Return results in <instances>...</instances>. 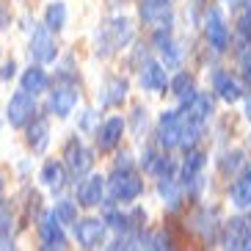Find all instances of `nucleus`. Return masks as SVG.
<instances>
[{
  "instance_id": "obj_1",
  "label": "nucleus",
  "mask_w": 251,
  "mask_h": 251,
  "mask_svg": "<svg viewBox=\"0 0 251 251\" xmlns=\"http://www.w3.org/2000/svg\"><path fill=\"white\" fill-rule=\"evenodd\" d=\"M144 193V179L135 174V169H113L111 179H108V196L111 201L119 204H130Z\"/></svg>"
},
{
  "instance_id": "obj_2",
  "label": "nucleus",
  "mask_w": 251,
  "mask_h": 251,
  "mask_svg": "<svg viewBox=\"0 0 251 251\" xmlns=\"http://www.w3.org/2000/svg\"><path fill=\"white\" fill-rule=\"evenodd\" d=\"M80 100V91H77V83L75 80H61L55 83V89L47 97V111L58 119H67L75 111V105Z\"/></svg>"
},
{
  "instance_id": "obj_3",
  "label": "nucleus",
  "mask_w": 251,
  "mask_h": 251,
  "mask_svg": "<svg viewBox=\"0 0 251 251\" xmlns=\"http://www.w3.org/2000/svg\"><path fill=\"white\" fill-rule=\"evenodd\" d=\"M64 166L72 177H86L94 166V152H91L80 138H69L67 147H64Z\"/></svg>"
},
{
  "instance_id": "obj_4",
  "label": "nucleus",
  "mask_w": 251,
  "mask_h": 251,
  "mask_svg": "<svg viewBox=\"0 0 251 251\" xmlns=\"http://www.w3.org/2000/svg\"><path fill=\"white\" fill-rule=\"evenodd\" d=\"M204 163H207V155L201 149H196V147L188 149V155L182 160V169H179V177H182V188H188L191 193H199L204 188V177H201Z\"/></svg>"
},
{
  "instance_id": "obj_5",
  "label": "nucleus",
  "mask_w": 251,
  "mask_h": 251,
  "mask_svg": "<svg viewBox=\"0 0 251 251\" xmlns=\"http://www.w3.org/2000/svg\"><path fill=\"white\" fill-rule=\"evenodd\" d=\"M138 14L144 20V25H149L152 30L171 28V23H174V6H171V0H141Z\"/></svg>"
},
{
  "instance_id": "obj_6",
  "label": "nucleus",
  "mask_w": 251,
  "mask_h": 251,
  "mask_svg": "<svg viewBox=\"0 0 251 251\" xmlns=\"http://www.w3.org/2000/svg\"><path fill=\"white\" fill-rule=\"evenodd\" d=\"M204 36L215 52H224L229 47V25L224 20V11L218 6L204 11Z\"/></svg>"
},
{
  "instance_id": "obj_7",
  "label": "nucleus",
  "mask_w": 251,
  "mask_h": 251,
  "mask_svg": "<svg viewBox=\"0 0 251 251\" xmlns=\"http://www.w3.org/2000/svg\"><path fill=\"white\" fill-rule=\"evenodd\" d=\"M133 42V25H130V20H125V17H116V20H111V23L105 25V33H102V50H97L100 55H111L113 50H119V47H127Z\"/></svg>"
},
{
  "instance_id": "obj_8",
  "label": "nucleus",
  "mask_w": 251,
  "mask_h": 251,
  "mask_svg": "<svg viewBox=\"0 0 251 251\" xmlns=\"http://www.w3.org/2000/svg\"><path fill=\"white\" fill-rule=\"evenodd\" d=\"M33 116H36V97L28 94V91H17V94L8 100V108H6L8 125L11 127H25Z\"/></svg>"
},
{
  "instance_id": "obj_9",
  "label": "nucleus",
  "mask_w": 251,
  "mask_h": 251,
  "mask_svg": "<svg viewBox=\"0 0 251 251\" xmlns=\"http://www.w3.org/2000/svg\"><path fill=\"white\" fill-rule=\"evenodd\" d=\"M179 133H182V113L163 111L157 119V147L166 149V152L179 147Z\"/></svg>"
},
{
  "instance_id": "obj_10",
  "label": "nucleus",
  "mask_w": 251,
  "mask_h": 251,
  "mask_svg": "<svg viewBox=\"0 0 251 251\" xmlns=\"http://www.w3.org/2000/svg\"><path fill=\"white\" fill-rule=\"evenodd\" d=\"M39 240H42V249H67V235H64V224L50 213L39 215Z\"/></svg>"
},
{
  "instance_id": "obj_11",
  "label": "nucleus",
  "mask_w": 251,
  "mask_h": 251,
  "mask_svg": "<svg viewBox=\"0 0 251 251\" xmlns=\"http://www.w3.org/2000/svg\"><path fill=\"white\" fill-rule=\"evenodd\" d=\"M30 61H36V64H50L55 61L58 50H55V39H52V30H47L45 25H39L33 28V36H30Z\"/></svg>"
},
{
  "instance_id": "obj_12",
  "label": "nucleus",
  "mask_w": 251,
  "mask_h": 251,
  "mask_svg": "<svg viewBox=\"0 0 251 251\" xmlns=\"http://www.w3.org/2000/svg\"><path fill=\"white\" fill-rule=\"evenodd\" d=\"M105 221L102 218H80V221L72 224L75 240L83 246V249H97V246L105 240Z\"/></svg>"
},
{
  "instance_id": "obj_13",
  "label": "nucleus",
  "mask_w": 251,
  "mask_h": 251,
  "mask_svg": "<svg viewBox=\"0 0 251 251\" xmlns=\"http://www.w3.org/2000/svg\"><path fill=\"white\" fill-rule=\"evenodd\" d=\"M127 122L122 116H111L105 119L102 125L94 130V141H97V149L100 152H111V149L119 147V141H122V133H125Z\"/></svg>"
},
{
  "instance_id": "obj_14",
  "label": "nucleus",
  "mask_w": 251,
  "mask_h": 251,
  "mask_svg": "<svg viewBox=\"0 0 251 251\" xmlns=\"http://www.w3.org/2000/svg\"><path fill=\"white\" fill-rule=\"evenodd\" d=\"M105 199V177H100V174H86V177H80V185H77V204L80 207H97L102 204Z\"/></svg>"
},
{
  "instance_id": "obj_15",
  "label": "nucleus",
  "mask_w": 251,
  "mask_h": 251,
  "mask_svg": "<svg viewBox=\"0 0 251 251\" xmlns=\"http://www.w3.org/2000/svg\"><path fill=\"white\" fill-rule=\"evenodd\" d=\"M210 83H213V91L218 97H221L224 102H237L240 97H243V86H240V80L237 77H232V72H226V69H213V77H210Z\"/></svg>"
},
{
  "instance_id": "obj_16",
  "label": "nucleus",
  "mask_w": 251,
  "mask_h": 251,
  "mask_svg": "<svg viewBox=\"0 0 251 251\" xmlns=\"http://www.w3.org/2000/svg\"><path fill=\"white\" fill-rule=\"evenodd\" d=\"M141 89L144 91H152V94H163L166 91V86H169V77H166V69H163V64H157V61H144L141 64Z\"/></svg>"
},
{
  "instance_id": "obj_17",
  "label": "nucleus",
  "mask_w": 251,
  "mask_h": 251,
  "mask_svg": "<svg viewBox=\"0 0 251 251\" xmlns=\"http://www.w3.org/2000/svg\"><path fill=\"white\" fill-rule=\"evenodd\" d=\"M249 235H251V224L243 221V218H232V221H226V226H224V249H249Z\"/></svg>"
},
{
  "instance_id": "obj_18",
  "label": "nucleus",
  "mask_w": 251,
  "mask_h": 251,
  "mask_svg": "<svg viewBox=\"0 0 251 251\" xmlns=\"http://www.w3.org/2000/svg\"><path fill=\"white\" fill-rule=\"evenodd\" d=\"M28 133H25V141L33 152H45L47 144H50V122L45 116H33L28 122Z\"/></svg>"
},
{
  "instance_id": "obj_19",
  "label": "nucleus",
  "mask_w": 251,
  "mask_h": 251,
  "mask_svg": "<svg viewBox=\"0 0 251 251\" xmlns=\"http://www.w3.org/2000/svg\"><path fill=\"white\" fill-rule=\"evenodd\" d=\"M193 224H196V232H199V237L204 240V243H213L215 235H218V210H210V207H201V210H196V215H193Z\"/></svg>"
},
{
  "instance_id": "obj_20",
  "label": "nucleus",
  "mask_w": 251,
  "mask_h": 251,
  "mask_svg": "<svg viewBox=\"0 0 251 251\" xmlns=\"http://www.w3.org/2000/svg\"><path fill=\"white\" fill-rule=\"evenodd\" d=\"M229 199L237 210H249L251 207V166H246L240 174H237L232 191H229Z\"/></svg>"
},
{
  "instance_id": "obj_21",
  "label": "nucleus",
  "mask_w": 251,
  "mask_h": 251,
  "mask_svg": "<svg viewBox=\"0 0 251 251\" xmlns=\"http://www.w3.org/2000/svg\"><path fill=\"white\" fill-rule=\"evenodd\" d=\"M67 177H69L67 166H64V163H58V160H47L45 166H42V185H45V188H50L52 193L64 191Z\"/></svg>"
},
{
  "instance_id": "obj_22",
  "label": "nucleus",
  "mask_w": 251,
  "mask_h": 251,
  "mask_svg": "<svg viewBox=\"0 0 251 251\" xmlns=\"http://www.w3.org/2000/svg\"><path fill=\"white\" fill-rule=\"evenodd\" d=\"M127 89H130V83L125 77H111V80L105 83L102 94H100V105L102 108H116V105H122L127 97Z\"/></svg>"
},
{
  "instance_id": "obj_23",
  "label": "nucleus",
  "mask_w": 251,
  "mask_h": 251,
  "mask_svg": "<svg viewBox=\"0 0 251 251\" xmlns=\"http://www.w3.org/2000/svg\"><path fill=\"white\" fill-rule=\"evenodd\" d=\"M23 91H28V94H42V91H47V86H50V77H47V72L45 69H42V64H36V67H33V64H30L28 69H25L23 72Z\"/></svg>"
},
{
  "instance_id": "obj_24",
  "label": "nucleus",
  "mask_w": 251,
  "mask_h": 251,
  "mask_svg": "<svg viewBox=\"0 0 251 251\" xmlns=\"http://www.w3.org/2000/svg\"><path fill=\"white\" fill-rule=\"evenodd\" d=\"M157 193H160V199L169 204V210H179V204H182V185L174 177L157 179Z\"/></svg>"
},
{
  "instance_id": "obj_25",
  "label": "nucleus",
  "mask_w": 251,
  "mask_h": 251,
  "mask_svg": "<svg viewBox=\"0 0 251 251\" xmlns=\"http://www.w3.org/2000/svg\"><path fill=\"white\" fill-rule=\"evenodd\" d=\"M11 226H14V204L0 199V249H11V243H8Z\"/></svg>"
},
{
  "instance_id": "obj_26",
  "label": "nucleus",
  "mask_w": 251,
  "mask_h": 251,
  "mask_svg": "<svg viewBox=\"0 0 251 251\" xmlns=\"http://www.w3.org/2000/svg\"><path fill=\"white\" fill-rule=\"evenodd\" d=\"M64 25H67V6L61 0H55L45 11V28L52 30V33H58V30H64Z\"/></svg>"
},
{
  "instance_id": "obj_27",
  "label": "nucleus",
  "mask_w": 251,
  "mask_h": 251,
  "mask_svg": "<svg viewBox=\"0 0 251 251\" xmlns=\"http://www.w3.org/2000/svg\"><path fill=\"white\" fill-rule=\"evenodd\" d=\"M52 215H55L61 224H75L77 221V201L75 199H58L55 207H52Z\"/></svg>"
},
{
  "instance_id": "obj_28",
  "label": "nucleus",
  "mask_w": 251,
  "mask_h": 251,
  "mask_svg": "<svg viewBox=\"0 0 251 251\" xmlns=\"http://www.w3.org/2000/svg\"><path fill=\"white\" fill-rule=\"evenodd\" d=\"M169 89H171V94H174V97H182V94H188V91L193 89V77H191L188 72H177L174 77H171Z\"/></svg>"
},
{
  "instance_id": "obj_29",
  "label": "nucleus",
  "mask_w": 251,
  "mask_h": 251,
  "mask_svg": "<svg viewBox=\"0 0 251 251\" xmlns=\"http://www.w3.org/2000/svg\"><path fill=\"white\" fill-rule=\"evenodd\" d=\"M105 226L116 229V232H127V215L122 210H113V207H105V215H102Z\"/></svg>"
},
{
  "instance_id": "obj_30",
  "label": "nucleus",
  "mask_w": 251,
  "mask_h": 251,
  "mask_svg": "<svg viewBox=\"0 0 251 251\" xmlns=\"http://www.w3.org/2000/svg\"><path fill=\"white\" fill-rule=\"evenodd\" d=\"M243 163H246L243 160V152H226V155L221 157V169L229 174V171H237Z\"/></svg>"
},
{
  "instance_id": "obj_31",
  "label": "nucleus",
  "mask_w": 251,
  "mask_h": 251,
  "mask_svg": "<svg viewBox=\"0 0 251 251\" xmlns=\"http://www.w3.org/2000/svg\"><path fill=\"white\" fill-rule=\"evenodd\" d=\"M144 130H147V111H144V108H135L133 111V133L141 138Z\"/></svg>"
},
{
  "instance_id": "obj_32",
  "label": "nucleus",
  "mask_w": 251,
  "mask_h": 251,
  "mask_svg": "<svg viewBox=\"0 0 251 251\" xmlns=\"http://www.w3.org/2000/svg\"><path fill=\"white\" fill-rule=\"evenodd\" d=\"M113 169H133L130 152H119V155H116V160H113Z\"/></svg>"
},
{
  "instance_id": "obj_33",
  "label": "nucleus",
  "mask_w": 251,
  "mask_h": 251,
  "mask_svg": "<svg viewBox=\"0 0 251 251\" xmlns=\"http://www.w3.org/2000/svg\"><path fill=\"white\" fill-rule=\"evenodd\" d=\"M14 75H17V64L14 61H6L3 69H0V80H8V77H14Z\"/></svg>"
},
{
  "instance_id": "obj_34",
  "label": "nucleus",
  "mask_w": 251,
  "mask_h": 251,
  "mask_svg": "<svg viewBox=\"0 0 251 251\" xmlns=\"http://www.w3.org/2000/svg\"><path fill=\"white\" fill-rule=\"evenodd\" d=\"M94 119H97L94 111H86V113H83V122H80V130H86V133H89L91 125H94Z\"/></svg>"
},
{
  "instance_id": "obj_35",
  "label": "nucleus",
  "mask_w": 251,
  "mask_h": 251,
  "mask_svg": "<svg viewBox=\"0 0 251 251\" xmlns=\"http://www.w3.org/2000/svg\"><path fill=\"white\" fill-rule=\"evenodd\" d=\"M226 6H232V8H237V6H246V0H224Z\"/></svg>"
},
{
  "instance_id": "obj_36",
  "label": "nucleus",
  "mask_w": 251,
  "mask_h": 251,
  "mask_svg": "<svg viewBox=\"0 0 251 251\" xmlns=\"http://www.w3.org/2000/svg\"><path fill=\"white\" fill-rule=\"evenodd\" d=\"M246 116L251 119V94H249V100H246Z\"/></svg>"
},
{
  "instance_id": "obj_37",
  "label": "nucleus",
  "mask_w": 251,
  "mask_h": 251,
  "mask_svg": "<svg viewBox=\"0 0 251 251\" xmlns=\"http://www.w3.org/2000/svg\"><path fill=\"white\" fill-rule=\"evenodd\" d=\"M3 188H6V179H3V174H0V193H3Z\"/></svg>"
},
{
  "instance_id": "obj_38",
  "label": "nucleus",
  "mask_w": 251,
  "mask_h": 251,
  "mask_svg": "<svg viewBox=\"0 0 251 251\" xmlns=\"http://www.w3.org/2000/svg\"><path fill=\"white\" fill-rule=\"evenodd\" d=\"M249 249H251V235H249Z\"/></svg>"
},
{
  "instance_id": "obj_39",
  "label": "nucleus",
  "mask_w": 251,
  "mask_h": 251,
  "mask_svg": "<svg viewBox=\"0 0 251 251\" xmlns=\"http://www.w3.org/2000/svg\"><path fill=\"white\" fill-rule=\"evenodd\" d=\"M249 210H251V207H249ZM249 224H251V215H249Z\"/></svg>"
}]
</instances>
